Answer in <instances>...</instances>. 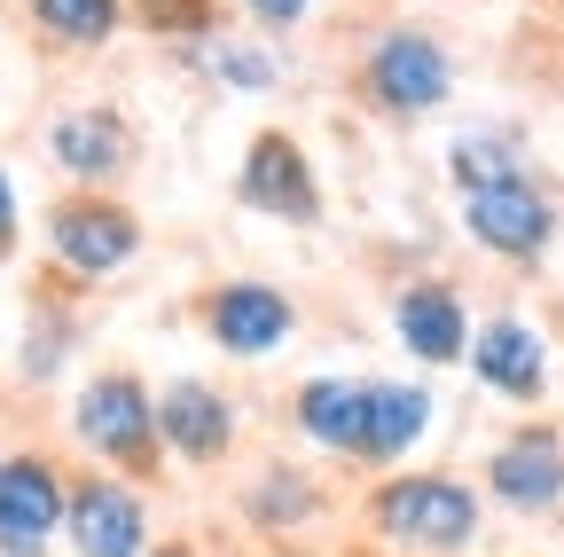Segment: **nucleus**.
<instances>
[{"instance_id": "f3484780", "label": "nucleus", "mask_w": 564, "mask_h": 557, "mask_svg": "<svg viewBox=\"0 0 564 557\" xmlns=\"http://www.w3.org/2000/svg\"><path fill=\"white\" fill-rule=\"evenodd\" d=\"M32 9V24H40V40H55V47H110L118 32H126V0H24Z\"/></svg>"}, {"instance_id": "2eb2a0df", "label": "nucleus", "mask_w": 564, "mask_h": 557, "mask_svg": "<svg viewBox=\"0 0 564 557\" xmlns=\"http://www.w3.org/2000/svg\"><path fill=\"white\" fill-rule=\"evenodd\" d=\"M423 432H432V393H423V385H392V377H369L352 456H361V463H400Z\"/></svg>"}, {"instance_id": "39448f33", "label": "nucleus", "mask_w": 564, "mask_h": 557, "mask_svg": "<svg viewBox=\"0 0 564 557\" xmlns=\"http://www.w3.org/2000/svg\"><path fill=\"white\" fill-rule=\"evenodd\" d=\"M70 557H150V511L126 479H79L63 503Z\"/></svg>"}, {"instance_id": "0eeeda50", "label": "nucleus", "mask_w": 564, "mask_h": 557, "mask_svg": "<svg viewBox=\"0 0 564 557\" xmlns=\"http://www.w3.org/2000/svg\"><path fill=\"white\" fill-rule=\"evenodd\" d=\"M63 503L70 486L55 463L9 456L0 463V557H47V542L63 534Z\"/></svg>"}, {"instance_id": "4be33fe9", "label": "nucleus", "mask_w": 564, "mask_h": 557, "mask_svg": "<svg viewBox=\"0 0 564 557\" xmlns=\"http://www.w3.org/2000/svg\"><path fill=\"white\" fill-rule=\"evenodd\" d=\"M243 17H251L259 32H291V24L314 17V0H243Z\"/></svg>"}, {"instance_id": "1a4fd4ad", "label": "nucleus", "mask_w": 564, "mask_h": 557, "mask_svg": "<svg viewBox=\"0 0 564 557\" xmlns=\"http://www.w3.org/2000/svg\"><path fill=\"white\" fill-rule=\"evenodd\" d=\"M486 486H494V503L502 511H556L564 503V440L549 425H518L502 448H494L486 463Z\"/></svg>"}, {"instance_id": "dca6fc26", "label": "nucleus", "mask_w": 564, "mask_h": 557, "mask_svg": "<svg viewBox=\"0 0 564 557\" xmlns=\"http://www.w3.org/2000/svg\"><path fill=\"white\" fill-rule=\"evenodd\" d=\"M361 400H369V377H314L299 385V432L329 456H352L361 440Z\"/></svg>"}, {"instance_id": "412c9836", "label": "nucleus", "mask_w": 564, "mask_h": 557, "mask_svg": "<svg viewBox=\"0 0 564 557\" xmlns=\"http://www.w3.org/2000/svg\"><path fill=\"white\" fill-rule=\"evenodd\" d=\"M133 17L141 32H158V40H212L220 32V0H133Z\"/></svg>"}, {"instance_id": "7ed1b4c3", "label": "nucleus", "mask_w": 564, "mask_h": 557, "mask_svg": "<svg viewBox=\"0 0 564 557\" xmlns=\"http://www.w3.org/2000/svg\"><path fill=\"white\" fill-rule=\"evenodd\" d=\"M70 425H79V440L102 456V463H118V471H158V400L141 393V377H126V369H102V377H87V393H79V408H70Z\"/></svg>"}, {"instance_id": "423d86ee", "label": "nucleus", "mask_w": 564, "mask_h": 557, "mask_svg": "<svg viewBox=\"0 0 564 557\" xmlns=\"http://www.w3.org/2000/svg\"><path fill=\"white\" fill-rule=\"evenodd\" d=\"M463 228H470L486 251H502V259H541L549 236H556V204L533 189V173H518V181L470 189V196H463Z\"/></svg>"}, {"instance_id": "393cba45", "label": "nucleus", "mask_w": 564, "mask_h": 557, "mask_svg": "<svg viewBox=\"0 0 564 557\" xmlns=\"http://www.w3.org/2000/svg\"><path fill=\"white\" fill-rule=\"evenodd\" d=\"M282 557H299V549H282Z\"/></svg>"}, {"instance_id": "ddd939ff", "label": "nucleus", "mask_w": 564, "mask_h": 557, "mask_svg": "<svg viewBox=\"0 0 564 557\" xmlns=\"http://www.w3.org/2000/svg\"><path fill=\"white\" fill-rule=\"evenodd\" d=\"M47 150H55V165H63V173H79V181H110V173H126V165H133V126H126L118 110L87 103V110H63V118H55Z\"/></svg>"}, {"instance_id": "f257e3e1", "label": "nucleus", "mask_w": 564, "mask_h": 557, "mask_svg": "<svg viewBox=\"0 0 564 557\" xmlns=\"http://www.w3.org/2000/svg\"><path fill=\"white\" fill-rule=\"evenodd\" d=\"M369 526L392 542V549H432V557H455L478 542V495L463 479H440V471H408V479H384L369 495Z\"/></svg>"}, {"instance_id": "b1692460", "label": "nucleus", "mask_w": 564, "mask_h": 557, "mask_svg": "<svg viewBox=\"0 0 564 557\" xmlns=\"http://www.w3.org/2000/svg\"><path fill=\"white\" fill-rule=\"evenodd\" d=\"M158 557H196V549H158Z\"/></svg>"}, {"instance_id": "f8f14e48", "label": "nucleus", "mask_w": 564, "mask_h": 557, "mask_svg": "<svg viewBox=\"0 0 564 557\" xmlns=\"http://www.w3.org/2000/svg\"><path fill=\"white\" fill-rule=\"evenodd\" d=\"M463 362L478 369L486 393H502V400H541V385H549V345H541L533 322H518V314H494V322L470 338Z\"/></svg>"}, {"instance_id": "9b49d317", "label": "nucleus", "mask_w": 564, "mask_h": 557, "mask_svg": "<svg viewBox=\"0 0 564 557\" xmlns=\"http://www.w3.org/2000/svg\"><path fill=\"white\" fill-rule=\"evenodd\" d=\"M158 440L173 456H188V463H220L236 448V408L212 393L204 377H173L158 393Z\"/></svg>"}, {"instance_id": "6ab92c4d", "label": "nucleus", "mask_w": 564, "mask_h": 557, "mask_svg": "<svg viewBox=\"0 0 564 557\" xmlns=\"http://www.w3.org/2000/svg\"><path fill=\"white\" fill-rule=\"evenodd\" d=\"M314 503H322V495H314V486H306L291 463H267V471L251 479V495H243V511H251L267 534H291V526H299Z\"/></svg>"}, {"instance_id": "f03ea898", "label": "nucleus", "mask_w": 564, "mask_h": 557, "mask_svg": "<svg viewBox=\"0 0 564 557\" xmlns=\"http://www.w3.org/2000/svg\"><path fill=\"white\" fill-rule=\"evenodd\" d=\"M352 87H361V103L384 110V118H432L455 95V55L423 32V24H392V32L369 40Z\"/></svg>"}, {"instance_id": "4468645a", "label": "nucleus", "mask_w": 564, "mask_h": 557, "mask_svg": "<svg viewBox=\"0 0 564 557\" xmlns=\"http://www.w3.org/2000/svg\"><path fill=\"white\" fill-rule=\"evenodd\" d=\"M392 330H400L408 354L432 362V369L470 354V314H463V299H455L447 283H408L400 307H392Z\"/></svg>"}, {"instance_id": "6e6552de", "label": "nucleus", "mask_w": 564, "mask_h": 557, "mask_svg": "<svg viewBox=\"0 0 564 557\" xmlns=\"http://www.w3.org/2000/svg\"><path fill=\"white\" fill-rule=\"evenodd\" d=\"M47 236H55V259H63L70 275H110V267H126V259L141 251V221L126 213V204H110V196H70V204H55V213H47Z\"/></svg>"}, {"instance_id": "20e7f679", "label": "nucleus", "mask_w": 564, "mask_h": 557, "mask_svg": "<svg viewBox=\"0 0 564 557\" xmlns=\"http://www.w3.org/2000/svg\"><path fill=\"white\" fill-rule=\"evenodd\" d=\"M236 196L251 204L259 221H291V228L322 221V181H314V165L299 150V133H282V126L251 133L243 173H236Z\"/></svg>"}, {"instance_id": "5701e85b", "label": "nucleus", "mask_w": 564, "mask_h": 557, "mask_svg": "<svg viewBox=\"0 0 564 557\" xmlns=\"http://www.w3.org/2000/svg\"><path fill=\"white\" fill-rule=\"evenodd\" d=\"M17 251V181H9V165H0V259Z\"/></svg>"}, {"instance_id": "aec40b11", "label": "nucleus", "mask_w": 564, "mask_h": 557, "mask_svg": "<svg viewBox=\"0 0 564 557\" xmlns=\"http://www.w3.org/2000/svg\"><path fill=\"white\" fill-rule=\"evenodd\" d=\"M447 173H455V181H463V196H470V189H494V181H518V173H525V158H518L510 133H455Z\"/></svg>"}, {"instance_id": "a211bd4d", "label": "nucleus", "mask_w": 564, "mask_h": 557, "mask_svg": "<svg viewBox=\"0 0 564 557\" xmlns=\"http://www.w3.org/2000/svg\"><path fill=\"white\" fill-rule=\"evenodd\" d=\"M204 63H212V79L236 87V95H267L282 79V55L259 47V40H243V32H212L204 40Z\"/></svg>"}, {"instance_id": "9d476101", "label": "nucleus", "mask_w": 564, "mask_h": 557, "mask_svg": "<svg viewBox=\"0 0 564 557\" xmlns=\"http://www.w3.org/2000/svg\"><path fill=\"white\" fill-rule=\"evenodd\" d=\"M291 299H282L274 283H220L204 299V330H212V345L220 354H236V362H267L282 338H291Z\"/></svg>"}]
</instances>
